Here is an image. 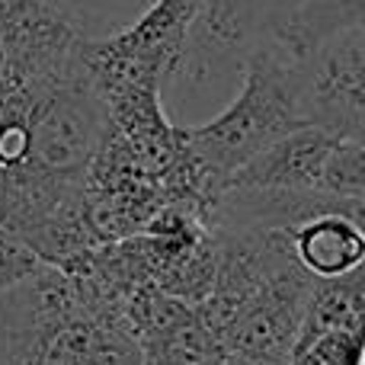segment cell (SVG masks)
<instances>
[{
	"mask_svg": "<svg viewBox=\"0 0 365 365\" xmlns=\"http://www.w3.org/2000/svg\"><path fill=\"white\" fill-rule=\"evenodd\" d=\"M279 4H282V6H285V10H292V6H295V4H298V0H279Z\"/></svg>",
	"mask_w": 365,
	"mask_h": 365,
	"instance_id": "9c48e42d",
	"label": "cell"
},
{
	"mask_svg": "<svg viewBox=\"0 0 365 365\" xmlns=\"http://www.w3.org/2000/svg\"><path fill=\"white\" fill-rule=\"evenodd\" d=\"M365 359V282L362 269L314 282L304 298L285 365H362Z\"/></svg>",
	"mask_w": 365,
	"mask_h": 365,
	"instance_id": "277c9868",
	"label": "cell"
},
{
	"mask_svg": "<svg viewBox=\"0 0 365 365\" xmlns=\"http://www.w3.org/2000/svg\"><path fill=\"white\" fill-rule=\"evenodd\" d=\"M0 365H145V349L106 289L45 263L0 295Z\"/></svg>",
	"mask_w": 365,
	"mask_h": 365,
	"instance_id": "6da1fadb",
	"label": "cell"
},
{
	"mask_svg": "<svg viewBox=\"0 0 365 365\" xmlns=\"http://www.w3.org/2000/svg\"><path fill=\"white\" fill-rule=\"evenodd\" d=\"M45 266V259L26 244L19 234L0 227V295L10 292L13 285L26 282Z\"/></svg>",
	"mask_w": 365,
	"mask_h": 365,
	"instance_id": "ba28073f",
	"label": "cell"
},
{
	"mask_svg": "<svg viewBox=\"0 0 365 365\" xmlns=\"http://www.w3.org/2000/svg\"><path fill=\"white\" fill-rule=\"evenodd\" d=\"M244 83L215 119L177 128L182 154L199 180L202 202H212L221 182L282 135L308 125L298 109L292 64L276 42H263L240 64Z\"/></svg>",
	"mask_w": 365,
	"mask_h": 365,
	"instance_id": "7a4b0ae2",
	"label": "cell"
},
{
	"mask_svg": "<svg viewBox=\"0 0 365 365\" xmlns=\"http://www.w3.org/2000/svg\"><path fill=\"white\" fill-rule=\"evenodd\" d=\"M362 212L365 205H340L292 225L285 231V244L298 269L314 282L359 272L365 259Z\"/></svg>",
	"mask_w": 365,
	"mask_h": 365,
	"instance_id": "8992f818",
	"label": "cell"
},
{
	"mask_svg": "<svg viewBox=\"0 0 365 365\" xmlns=\"http://www.w3.org/2000/svg\"><path fill=\"white\" fill-rule=\"evenodd\" d=\"M340 138L343 135L302 125L295 132L282 135L279 141H272L269 148H263L240 170H234L221 182V189H269V192L327 195L324 192V173H327V160L334 154V148L340 145Z\"/></svg>",
	"mask_w": 365,
	"mask_h": 365,
	"instance_id": "5b68a950",
	"label": "cell"
},
{
	"mask_svg": "<svg viewBox=\"0 0 365 365\" xmlns=\"http://www.w3.org/2000/svg\"><path fill=\"white\" fill-rule=\"evenodd\" d=\"M304 122L365 141V26H349L289 58Z\"/></svg>",
	"mask_w": 365,
	"mask_h": 365,
	"instance_id": "3957f363",
	"label": "cell"
},
{
	"mask_svg": "<svg viewBox=\"0 0 365 365\" xmlns=\"http://www.w3.org/2000/svg\"><path fill=\"white\" fill-rule=\"evenodd\" d=\"M349 26H365V0H298L269 42H276L285 58H298L314 42Z\"/></svg>",
	"mask_w": 365,
	"mask_h": 365,
	"instance_id": "52a82bcc",
	"label": "cell"
}]
</instances>
